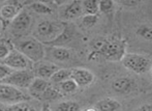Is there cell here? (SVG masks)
Masks as SVG:
<instances>
[{
    "label": "cell",
    "mask_w": 152,
    "mask_h": 111,
    "mask_svg": "<svg viewBox=\"0 0 152 111\" xmlns=\"http://www.w3.org/2000/svg\"><path fill=\"white\" fill-rule=\"evenodd\" d=\"M126 40L123 38L117 37H106V43L102 51V58L113 62L121 61L126 54Z\"/></svg>",
    "instance_id": "4"
},
{
    "label": "cell",
    "mask_w": 152,
    "mask_h": 111,
    "mask_svg": "<svg viewBox=\"0 0 152 111\" xmlns=\"http://www.w3.org/2000/svg\"><path fill=\"white\" fill-rule=\"evenodd\" d=\"M83 16L84 15H98V1L85 0L82 1Z\"/></svg>",
    "instance_id": "24"
},
{
    "label": "cell",
    "mask_w": 152,
    "mask_h": 111,
    "mask_svg": "<svg viewBox=\"0 0 152 111\" xmlns=\"http://www.w3.org/2000/svg\"><path fill=\"white\" fill-rule=\"evenodd\" d=\"M136 111H152V104H144L140 106Z\"/></svg>",
    "instance_id": "30"
},
{
    "label": "cell",
    "mask_w": 152,
    "mask_h": 111,
    "mask_svg": "<svg viewBox=\"0 0 152 111\" xmlns=\"http://www.w3.org/2000/svg\"><path fill=\"white\" fill-rule=\"evenodd\" d=\"M3 65L10 68L12 71H23V70H32L34 63L29 60L24 54L17 49L12 50L7 57L4 59Z\"/></svg>",
    "instance_id": "8"
},
{
    "label": "cell",
    "mask_w": 152,
    "mask_h": 111,
    "mask_svg": "<svg viewBox=\"0 0 152 111\" xmlns=\"http://www.w3.org/2000/svg\"><path fill=\"white\" fill-rule=\"evenodd\" d=\"M150 73H151V78H152V67H151V70H150Z\"/></svg>",
    "instance_id": "34"
},
{
    "label": "cell",
    "mask_w": 152,
    "mask_h": 111,
    "mask_svg": "<svg viewBox=\"0 0 152 111\" xmlns=\"http://www.w3.org/2000/svg\"><path fill=\"white\" fill-rule=\"evenodd\" d=\"M82 111H97V110H96L95 107H88V108H85V109Z\"/></svg>",
    "instance_id": "32"
},
{
    "label": "cell",
    "mask_w": 152,
    "mask_h": 111,
    "mask_svg": "<svg viewBox=\"0 0 152 111\" xmlns=\"http://www.w3.org/2000/svg\"><path fill=\"white\" fill-rule=\"evenodd\" d=\"M10 73H12V70H10V68H7L5 65H3V63H0V82H1L4 78H6Z\"/></svg>",
    "instance_id": "28"
},
{
    "label": "cell",
    "mask_w": 152,
    "mask_h": 111,
    "mask_svg": "<svg viewBox=\"0 0 152 111\" xmlns=\"http://www.w3.org/2000/svg\"><path fill=\"white\" fill-rule=\"evenodd\" d=\"M59 16L64 21H72L83 16L82 1H70L63 3L59 8Z\"/></svg>",
    "instance_id": "10"
},
{
    "label": "cell",
    "mask_w": 152,
    "mask_h": 111,
    "mask_svg": "<svg viewBox=\"0 0 152 111\" xmlns=\"http://www.w3.org/2000/svg\"><path fill=\"white\" fill-rule=\"evenodd\" d=\"M23 2L10 0L1 3L0 5V23L5 28L23 10Z\"/></svg>",
    "instance_id": "7"
},
{
    "label": "cell",
    "mask_w": 152,
    "mask_h": 111,
    "mask_svg": "<svg viewBox=\"0 0 152 111\" xmlns=\"http://www.w3.org/2000/svg\"><path fill=\"white\" fill-rule=\"evenodd\" d=\"M50 55L57 61H67L70 58V51L64 47L54 46L50 49Z\"/></svg>",
    "instance_id": "16"
},
{
    "label": "cell",
    "mask_w": 152,
    "mask_h": 111,
    "mask_svg": "<svg viewBox=\"0 0 152 111\" xmlns=\"http://www.w3.org/2000/svg\"><path fill=\"white\" fill-rule=\"evenodd\" d=\"M49 84L50 83L48 82V80L35 77L33 79V81L30 83V85L28 86V88H27L29 97H32L36 100H42V93L46 90V88L48 87Z\"/></svg>",
    "instance_id": "14"
},
{
    "label": "cell",
    "mask_w": 152,
    "mask_h": 111,
    "mask_svg": "<svg viewBox=\"0 0 152 111\" xmlns=\"http://www.w3.org/2000/svg\"><path fill=\"white\" fill-rule=\"evenodd\" d=\"M58 90L60 91V93L62 96L64 95H70V93H75L78 90V85L76 84L74 80L72 78L67 79V80L63 81V82L59 83L58 84Z\"/></svg>",
    "instance_id": "19"
},
{
    "label": "cell",
    "mask_w": 152,
    "mask_h": 111,
    "mask_svg": "<svg viewBox=\"0 0 152 111\" xmlns=\"http://www.w3.org/2000/svg\"><path fill=\"white\" fill-rule=\"evenodd\" d=\"M31 23L32 18L30 14L28 12V10L23 8L18 16L10 22V31L16 37H21L29 30V28L31 27Z\"/></svg>",
    "instance_id": "9"
},
{
    "label": "cell",
    "mask_w": 152,
    "mask_h": 111,
    "mask_svg": "<svg viewBox=\"0 0 152 111\" xmlns=\"http://www.w3.org/2000/svg\"><path fill=\"white\" fill-rule=\"evenodd\" d=\"M111 87L115 93L125 95V93H129L134 89V81L129 77H119L113 81Z\"/></svg>",
    "instance_id": "13"
},
{
    "label": "cell",
    "mask_w": 152,
    "mask_h": 111,
    "mask_svg": "<svg viewBox=\"0 0 152 111\" xmlns=\"http://www.w3.org/2000/svg\"><path fill=\"white\" fill-rule=\"evenodd\" d=\"M62 97H63V96L61 95L60 91L58 90L57 87L49 84L48 87L46 88V90L42 93V100H44L46 103H48V102H50V101H56V100L61 99Z\"/></svg>",
    "instance_id": "20"
},
{
    "label": "cell",
    "mask_w": 152,
    "mask_h": 111,
    "mask_svg": "<svg viewBox=\"0 0 152 111\" xmlns=\"http://www.w3.org/2000/svg\"><path fill=\"white\" fill-rule=\"evenodd\" d=\"M40 111H53V110H52V108H51V106L49 105V103H44Z\"/></svg>",
    "instance_id": "31"
},
{
    "label": "cell",
    "mask_w": 152,
    "mask_h": 111,
    "mask_svg": "<svg viewBox=\"0 0 152 111\" xmlns=\"http://www.w3.org/2000/svg\"><path fill=\"white\" fill-rule=\"evenodd\" d=\"M70 78L76 82L78 87H87L94 82L95 75L85 68H75L72 69Z\"/></svg>",
    "instance_id": "11"
},
{
    "label": "cell",
    "mask_w": 152,
    "mask_h": 111,
    "mask_svg": "<svg viewBox=\"0 0 152 111\" xmlns=\"http://www.w3.org/2000/svg\"><path fill=\"white\" fill-rule=\"evenodd\" d=\"M0 111H37L33 105H31L28 101L20 102V103L7 105L5 107H0Z\"/></svg>",
    "instance_id": "18"
},
{
    "label": "cell",
    "mask_w": 152,
    "mask_h": 111,
    "mask_svg": "<svg viewBox=\"0 0 152 111\" xmlns=\"http://www.w3.org/2000/svg\"><path fill=\"white\" fill-rule=\"evenodd\" d=\"M35 78L32 70H23V71H12L6 78L1 81L4 84L12 85L19 89H27L30 83Z\"/></svg>",
    "instance_id": "6"
},
{
    "label": "cell",
    "mask_w": 152,
    "mask_h": 111,
    "mask_svg": "<svg viewBox=\"0 0 152 111\" xmlns=\"http://www.w3.org/2000/svg\"><path fill=\"white\" fill-rule=\"evenodd\" d=\"M29 10H31L32 12H36L38 15H51L53 12V8L51 7L49 4H47L46 2H31L30 4L28 5Z\"/></svg>",
    "instance_id": "17"
},
{
    "label": "cell",
    "mask_w": 152,
    "mask_h": 111,
    "mask_svg": "<svg viewBox=\"0 0 152 111\" xmlns=\"http://www.w3.org/2000/svg\"><path fill=\"white\" fill-rule=\"evenodd\" d=\"M66 25L56 20H42L37 23L32 37L42 44H52L63 33Z\"/></svg>",
    "instance_id": "1"
},
{
    "label": "cell",
    "mask_w": 152,
    "mask_h": 111,
    "mask_svg": "<svg viewBox=\"0 0 152 111\" xmlns=\"http://www.w3.org/2000/svg\"><path fill=\"white\" fill-rule=\"evenodd\" d=\"M15 49L16 47L12 40H6V38H0V60L3 61Z\"/></svg>",
    "instance_id": "22"
},
{
    "label": "cell",
    "mask_w": 152,
    "mask_h": 111,
    "mask_svg": "<svg viewBox=\"0 0 152 111\" xmlns=\"http://www.w3.org/2000/svg\"><path fill=\"white\" fill-rule=\"evenodd\" d=\"M59 68L57 67V65L50 61H39L33 65L32 68V72H33L34 76L37 78H42L45 80H50V78L52 77V75L58 70Z\"/></svg>",
    "instance_id": "12"
},
{
    "label": "cell",
    "mask_w": 152,
    "mask_h": 111,
    "mask_svg": "<svg viewBox=\"0 0 152 111\" xmlns=\"http://www.w3.org/2000/svg\"><path fill=\"white\" fill-rule=\"evenodd\" d=\"M0 25H1V23H0ZM1 31H2V26H0V35H1Z\"/></svg>",
    "instance_id": "33"
},
{
    "label": "cell",
    "mask_w": 152,
    "mask_h": 111,
    "mask_svg": "<svg viewBox=\"0 0 152 111\" xmlns=\"http://www.w3.org/2000/svg\"><path fill=\"white\" fill-rule=\"evenodd\" d=\"M117 3L122 6H126V7H134V6L140 5L141 2L136 1V0H121V1H117Z\"/></svg>",
    "instance_id": "29"
},
{
    "label": "cell",
    "mask_w": 152,
    "mask_h": 111,
    "mask_svg": "<svg viewBox=\"0 0 152 111\" xmlns=\"http://www.w3.org/2000/svg\"><path fill=\"white\" fill-rule=\"evenodd\" d=\"M17 50L24 54L33 63L39 62L46 56V47L33 37H21L17 44Z\"/></svg>",
    "instance_id": "2"
},
{
    "label": "cell",
    "mask_w": 152,
    "mask_h": 111,
    "mask_svg": "<svg viewBox=\"0 0 152 111\" xmlns=\"http://www.w3.org/2000/svg\"><path fill=\"white\" fill-rule=\"evenodd\" d=\"M70 75H72V69H58L52 75V77L50 78V81L52 83L59 84V83L69 79Z\"/></svg>",
    "instance_id": "23"
},
{
    "label": "cell",
    "mask_w": 152,
    "mask_h": 111,
    "mask_svg": "<svg viewBox=\"0 0 152 111\" xmlns=\"http://www.w3.org/2000/svg\"><path fill=\"white\" fill-rule=\"evenodd\" d=\"M121 63L127 71L137 75H143L150 72L152 59L150 56L142 53L126 52L122 58Z\"/></svg>",
    "instance_id": "3"
},
{
    "label": "cell",
    "mask_w": 152,
    "mask_h": 111,
    "mask_svg": "<svg viewBox=\"0 0 152 111\" xmlns=\"http://www.w3.org/2000/svg\"><path fill=\"white\" fill-rule=\"evenodd\" d=\"M94 107L97 111H119L122 108L119 101L113 98H104L98 101Z\"/></svg>",
    "instance_id": "15"
},
{
    "label": "cell",
    "mask_w": 152,
    "mask_h": 111,
    "mask_svg": "<svg viewBox=\"0 0 152 111\" xmlns=\"http://www.w3.org/2000/svg\"><path fill=\"white\" fill-rule=\"evenodd\" d=\"M137 35L149 42H152V27L148 25H141L137 29Z\"/></svg>",
    "instance_id": "26"
},
{
    "label": "cell",
    "mask_w": 152,
    "mask_h": 111,
    "mask_svg": "<svg viewBox=\"0 0 152 111\" xmlns=\"http://www.w3.org/2000/svg\"><path fill=\"white\" fill-rule=\"evenodd\" d=\"M53 111H81V106L76 101H63L55 105Z\"/></svg>",
    "instance_id": "21"
},
{
    "label": "cell",
    "mask_w": 152,
    "mask_h": 111,
    "mask_svg": "<svg viewBox=\"0 0 152 111\" xmlns=\"http://www.w3.org/2000/svg\"><path fill=\"white\" fill-rule=\"evenodd\" d=\"M29 100H30L29 95L24 93L22 89L0 82V102L1 103L6 105H12L20 102H27Z\"/></svg>",
    "instance_id": "5"
},
{
    "label": "cell",
    "mask_w": 152,
    "mask_h": 111,
    "mask_svg": "<svg viewBox=\"0 0 152 111\" xmlns=\"http://www.w3.org/2000/svg\"><path fill=\"white\" fill-rule=\"evenodd\" d=\"M114 10V2L111 0H102L98 1V12L102 14H111Z\"/></svg>",
    "instance_id": "27"
},
{
    "label": "cell",
    "mask_w": 152,
    "mask_h": 111,
    "mask_svg": "<svg viewBox=\"0 0 152 111\" xmlns=\"http://www.w3.org/2000/svg\"><path fill=\"white\" fill-rule=\"evenodd\" d=\"M98 15H84L81 17V23L85 28H92L98 22Z\"/></svg>",
    "instance_id": "25"
}]
</instances>
